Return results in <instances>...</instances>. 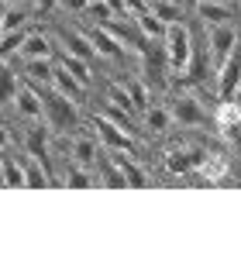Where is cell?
Masks as SVG:
<instances>
[{
	"label": "cell",
	"mask_w": 241,
	"mask_h": 258,
	"mask_svg": "<svg viewBox=\"0 0 241 258\" xmlns=\"http://www.w3.org/2000/svg\"><path fill=\"white\" fill-rule=\"evenodd\" d=\"M28 83V80H24ZM41 97V110H45V124L55 138H69L83 127V107L73 103L69 97H62L59 90H52V83H31Z\"/></svg>",
	"instance_id": "obj_1"
},
{
	"label": "cell",
	"mask_w": 241,
	"mask_h": 258,
	"mask_svg": "<svg viewBox=\"0 0 241 258\" xmlns=\"http://www.w3.org/2000/svg\"><path fill=\"white\" fill-rule=\"evenodd\" d=\"M193 31L186 21H176V24H165V35H162V55H165V76L172 80H183L186 69H190V59H193Z\"/></svg>",
	"instance_id": "obj_2"
},
{
	"label": "cell",
	"mask_w": 241,
	"mask_h": 258,
	"mask_svg": "<svg viewBox=\"0 0 241 258\" xmlns=\"http://www.w3.org/2000/svg\"><path fill=\"white\" fill-rule=\"evenodd\" d=\"M165 107L172 114V124H179V127H207L210 124V110L193 93H176Z\"/></svg>",
	"instance_id": "obj_3"
},
{
	"label": "cell",
	"mask_w": 241,
	"mask_h": 258,
	"mask_svg": "<svg viewBox=\"0 0 241 258\" xmlns=\"http://www.w3.org/2000/svg\"><path fill=\"white\" fill-rule=\"evenodd\" d=\"M238 41H241V31H238L234 21L207 28V62H210V69H217V66L231 55V48H234Z\"/></svg>",
	"instance_id": "obj_4"
},
{
	"label": "cell",
	"mask_w": 241,
	"mask_h": 258,
	"mask_svg": "<svg viewBox=\"0 0 241 258\" xmlns=\"http://www.w3.org/2000/svg\"><path fill=\"white\" fill-rule=\"evenodd\" d=\"M21 59H55V35H52V28L31 24L28 35H24V41H21L18 62ZM18 62H14V66H18Z\"/></svg>",
	"instance_id": "obj_5"
},
{
	"label": "cell",
	"mask_w": 241,
	"mask_h": 258,
	"mask_svg": "<svg viewBox=\"0 0 241 258\" xmlns=\"http://www.w3.org/2000/svg\"><path fill=\"white\" fill-rule=\"evenodd\" d=\"M217 73V100H231L241 93V41L231 48V55L214 69Z\"/></svg>",
	"instance_id": "obj_6"
},
{
	"label": "cell",
	"mask_w": 241,
	"mask_h": 258,
	"mask_svg": "<svg viewBox=\"0 0 241 258\" xmlns=\"http://www.w3.org/2000/svg\"><path fill=\"white\" fill-rule=\"evenodd\" d=\"M83 28H86V38H90L93 52H97L100 59H107V62H124L128 59V48L117 41V35H114L107 24H83Z\"/></svg>",
	"instance_id": "obj_7"
},
{
	"label": "cell",
	"mask_w": 241,
	"mask_h": 258,
	"mask_svg": "<svg viewBox=\"0 0 241 258\" xmlns=\"http://www.w3.org/2000/svg\"><path fill=\"white\" fill-rule=\"evenodd\" d=\"M203 155H207V148H197V145H176V148H169L165 152V159H162V165H165V172L169 176H190V172H197V165L203 162Z\"/></svg>",
	"instance_id": "obj_8"
},
{
	"label": "cell",
	"mask_w": 241,
	"mask_h": 258,
	"mask_svg": "<svg viewBox=\"0 0 241 258\" xmlns=\"http://www.w3.org/2000/svg\"><path fill=\"white\" fill-rule=\"evenodd\" d=\"M11 110L18 114L21 124H35V120H45V110H41L38 90H35L31 83H24V80H21L18 93H14V100H11Z\"/></svg>",
	"instance_id": "obj_9"
},
{
	"label": "cell",
	"mask_w": 241,
	"mask_h": 258,
	"mask_svg": "<svg viewBox=\"0 0 241 258\" xmlns=\"http://www.w3.org/2000/svg\"><path fill=\"white\" fill-rule=\"evenodd\" d=\"M93 120V127H97V131H93V135H97V138H100V145L103 148H120V152H138V148H135V138H131V135H128V131H124V127H117V124H114V120L110 117H90Z\"/></svg>",
	"instance_id": "obj_10"
},
{
	"label": "cell",
	"mask_w": 241,
	"mask_h": 258,
	"mask_svg": "<svg viewBox=\"0 0 241 258\" xmlns=\"http://www.w3.org/2000/svg\"><path fill=\"white\" fill-rule=\"evenodd\" d=\"M52 90H59L62 97H69L73 103H80V107H86V100H90V86H83L59 59H55V69H52Z\"/></svg>",
	"instance_id": "obj_11"
},
{
	"label": "cell",
	"mask_w": 241,
	"mask_h": 258,
	"mask_svg": "<svg viewBox=\"0 0 241 258\" xmlns=\"http://www.w3.org/2000/svg\"><path fill=\"white\" fill-rule=\"evenodd\" d=\"M193 14L200 21L203 28H214V24H227V21H234V7H231V0H200L197 7H193Z\"/></svg>",
	"instance_id": "obj_12"
},
{
	"label": "cell",
	"mask_w": 241,
	"mask_h": 258,
	"mask_svg": "<svg viewBox=\"0 0 241 258\" xmlns=\"http://www.w3.org/2000/svg\"><path fill=\"white\" fill-rule=\"evenodd\" d=\"M138 117H141V131L145 135H155V138L159 135H169V127H172V114H169L165 103H148Z\"/></svg>",
	"instance_id": "obj_13"
},
{
	"label": "cell",
	"mask_w": 241,
	"mask_h": 258,
	"mask_svg": "<svg viewBox=\"0 0 241 258\" xmlns=\"http://www.w3.org/2000/svg\"><path fill=\"white\" fill-rule=\"evenodd\" d=\"M227 172H231L227 155H224V152H210V148H207L203 162L197 165V176H200L203 182H224V179H227Z\"/></svg>",
	"instance_id": "obj_14"
},
{
	"label": "cell",
	"mask_w": 241,
	"mask_h": 258,
	"mask_svg": "<svg viewBox=\"0 0 241 258\" xmlns=\"http://www.w3.org/2000/svg\"><path fill=\"white\" fill-rule=\"evenodd\" d=\"M210 124L221 127L224 135L234 131V127H241V103L234 97H231V100H217V107L210 110Z\"/></svg>",
	"instance_id": "obj_15"
},
{
	"label": "cell",
	"mask_w": 241,
	"mask_h": 258,
	"mask_svg": "<svg viewBox=\"0 0 241 258\" xmlns=\"http://www.w3.org/2000/svg\"><path fill=\"white\" fill-rule=\"evenodd\" d=\"M21 80L28 83H52V69H55V59H21ZM14 66V69H18Z\"/></svg>",
	"instance_id": "obj_16"
},
{
	"label": "cell",
	"mask_w": 241,
	"mask_h": 258,
	"mask_svg": "<svg viewBox=\"0 0 241 258\" xmlns=\"http://www.w3.org/2000/svg\"><path fill=\"white\" fill-rule=\"evenodd\" d=\"M21 162H24V186H31V189H45V186H55L52 176H48V169L41 165L35 155H28V152H21Z\"/></svg>",
	"instance_id": "obj_17"
},
{
	"label": "cell",
	"mask_w": 241,
	"mask_h": 258,
	"mask_svg": "<svg viewBox=\"0 0 241 258\" xmlns=\"http://www.w3.org/2000/svg\"><path fill=\"white\" fill-rule=\"evenodd\" d=\"M59 182H62V186H69V189H90V186H100V182L93 179V169L76 165V162L66 165V172L59 176Z\"/></svg>",
	"instance_id": "obj_18"
},
{
	"label": "cell",
	"mask_w": 241,
	"mask_h": 258,
	"mask_svg": "<svg viewBox=\"0 0 241 258\" xmlns=\"http://www.w3.org/2000/svg\"><path fill=\"white\" fill-rule=\"evenodd\" d=\"M148 11H152L162 24L186 21V7H183V0H148Z\"/></svg>",
	"instance_id": "obj_19"
},
{
	"label": "cell",
	"mask_w": 241,
	"mask_h": 258,
	"mask_svg": "<svg viewBox=\"0 0 241 258\" xmlns=\"http://www.w3.org/2000/svg\"><path fill=\"white\" fill-rule=\"evenodd\" d=\"M21 86V73L14 66H7V62H0V107H11V100L18 93Z\"/></svg>",
	"instance_id": "obj_20"
},
{
	"label": "cell",
	"mask_w": 241,
	"mask_h": 258,
	"mask_svg": "<svg viewBox=\"0 0 241 258\" xmlns=\"http://www.w3.org/2000/svg\"><path fill=\"white\" fill-rule=\"evenodd\" d=\"M97 169H100V186H110V189H124L128 186V179H124V172H120L114 162L107 159L100 152V162H97Z\"/></svg>",
	"instance_id": "obj_21"
},
{
	"label": "cell",
	"mask_w": 241,
	"mask_h": 258,
	"mask_svg": "<svg viewBox=\"0 0 241 258\" xmlns=\"http://www.w3.org/2000/svg\"><path fill=\"white\" fill-rule=\"evenodd\" d=\"M135 24H138V31L141 35H145V38L148 41H155V38H162V35H165V24H162L159 18H155V14H152V11H148V7H145V11H141V14H135Z\"/></svg>",
	"instance_id": "obj_22"
},
{
	"label": "cell",
	"mask_w": 241,
	"mask_h": 258,
	"mask_svg": "<svg viewBox=\"0 0 241 258\" xmlns=\"http://www.w3.org/2000/svg\"><path fill=\"white\" fill-rule=\"evenodd\" d=\"M4 186H24V162H21V152L14 159V148L4 152Z\"/></svg>",
	"instance_id": "obj_23"
},
{
	"label": "cell",
	"mask_w": 241,
	"mask_h": 258,
	"mask_svg": "<svg viewBox=\"0 0 241 258\" xmlns=\"http://www.w3.org/2000/svg\"><path fill=\"white\" fill-rule=\"evenodd\" d=\"M124 83V90H128V103H131V110H135V117H138L141 110L152 103V97H148V86L138 80H120Z\"/></svg>",
	"instance_id": "obj_24"
},
{
	"label": "cell",
	"mask_w": 241,
	"mask_h": 258,
	"mask_svg": "<svg viewBox=\"0 0 241 258\" xmlns=\"http://www.w3.org/2000/svg\"><path fill=\"white\" fill-rule=\"evenodd\" d=\"M11 148H18V138H14V131H11L7 124H0V155L11 152Z\"/></svg>",
	"instance_id": "obj_25"
},
{
	"label": "cell",
	"mask_w": 241,
	"mask_h": 258,
	"mask_svg": "<svg viewBox=\"0 0 241 258\" xmlns=\"http://www.w3.org/2000/svg\"><path fill=\"white\" fill-rule=\"evenodd\" d=\"M31 11H35V18H41V14H55V11H59V0H35Z\"/></svg>",
	"instance_id": "obj_26"
},
{
	"label": "cell",
	"mask_w": 241,
	"mask_h": 258,
	"mask_svg": "<svg viewBox=\"0 0 241 258\" xmlns=\"http://www.w3.org/2000/svg\"><path fill=\"white\" fill-rule=\"evenodd\" d=\"M35 0H0V7H31Z\"/></svg>",
	"instance_id": "obj_27"
},
{
	"label": "cell",
	"mask_w": 241,
	"mask_h": 258,
	"mask_svg": "<svg viewBox=\"0 0 241 258\" xmlns=\"http://www.w3.org/2000/svg\"><path fill=\"white\" fill-rule=\"evenodd\" d=\"M0 35H4V11H0Z\"/></svg>",
	"instance_id": "obj_28"
},
{
	"label": "cell",
	"mask_w": 241,
	"mask_h": 258,
	"mask_svg": "<svg viewBox=\"0 0 241 258\" xmlns=\"http://www.w3.org/2000/svg\"><path fill=\"white\" fill-rule=\"evenodd\" d=\"M193 4H200V0H193Z\"/></svg>",
	"instance_id": "obj_29"
},
{
	"label": "cell",
	"mask_w": 241,
	"mask_h": 258,
	"mask_svg": "<svg viewBox=\"0 0 241 258\" xmlns=\"http://www.w3.org/2000/svg\"><path fill=\"white\" fill-rule=\"evenodd\" d=\"M145 4H148V0H145Z\"/></svg>",
	"instance_id": "obj_30"
}]
</instances>
